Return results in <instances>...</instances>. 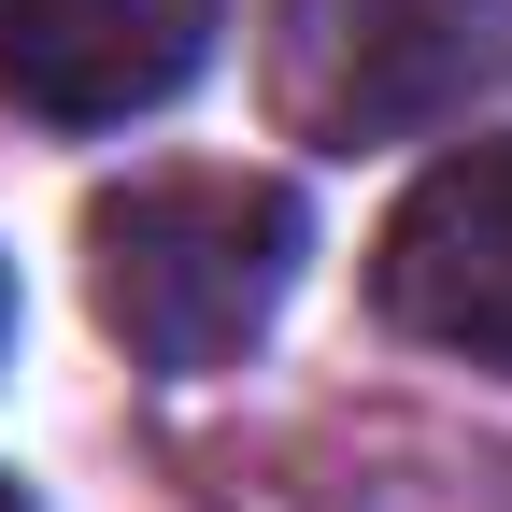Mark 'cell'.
Instances as JSON below:
<instances>
[{
    "instance_id": "1",
    "label": "cell",
    "mask_w": 512,
    "mask_h": 512,
    "mask_svg": "<svg viewBox=\"0 0 512 512\" xmlns=\"http://www.w3.org/2000/svg\"><path fill=\"white\" fill-rule=\"evenodd\" d=\"M299 256H313L299 185H271V171H143L86 214V299L143 370L200 384L242 342H271Z\"/></svg>"
},
{
    "instance_id": "2",
    "label": "cell",
    "mask_w": 512,
    "mask_h": 512,
    "mask_svg": "<svg viewBox=\"0 0 512 512\" xmlns=\"http://www.w3.org/2000/svg\"><path fill=\"white\" fill-rule=\"evenodd\" d=\"M370 299L441 356H512V128L413 171V200L384 214Z\"/></svg>"
},
{
    "instance_id": "3",
    "label": "cell",
    "mask_w": 512,
    "mask_h": 512,
    "mask_svg": "<svg viewBox=\"0 0 512 512\" xmlns=\"http://www.w3.org/2000/svg\"><path fill=\"white\" fill-rule=\"evenodd\" d=\"M228 0H0V100L43 128H128L200 86Z\"/></svg>"
},
{
    "instance_id": "4",
    "label": "cell",
    "mask_w": 512,
    "mask_h": 512,
    "mask_svg": "<svg viewBox=\"0 0 512 512\" xmlns=\"http://www.w3.org/2000/svg\"><path fill=\"white\" fill-rule=\"evenodd\" d=\"M0 512H29V498H15V484H0Z\"/></svg>"
},
{
    "instance_id": "5",
    "label": "cell",
    "mask_w": 512,
    "mask_h": 512,
    "mask_svg": "<svg viewBox=\"0 0 512 512\" xmlns=\"http://www.w3.org/2000/svg\"><path fill=\"white\" fill-rule=\"evenodd\" d=\"M0 328H15V299H0Z\"/></svg>"
}]
</instances>
